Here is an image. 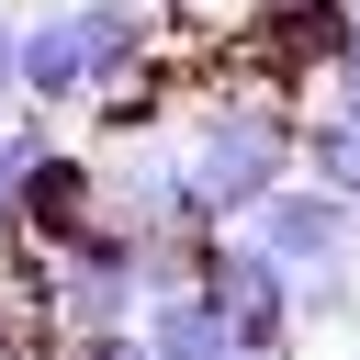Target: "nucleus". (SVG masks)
I'll return each instance as SVG.
<instances>
[{
    "instance_id": "obj_1",
    "label": "nucleus",
    "mask_w": 360,
    "mask_h": 360,
    "mask_svg": "<svg viewBox=\"0 0 360 360\" xmlns=\"http://www.w3.org/2000/svg\"><path fill=\"white\" fill-rule=\"evenodd\" d=\"M180 146H191L202 202H214L225 225H248L281 180H304V101H281V90H225V101H202V124H191Z\"/></svg>"
},
{
    "instance_id": "obj_2",
    "label": "nucleus",
    "mask_w": 360,
    "mask_h": 360,
    "mask_svg": "<svg viewBox=\"0 0 360 360\" xmlns=\"http://www.w3.org/2000/svg\"><path fill=\"white\" fill-rule=\"evenodd\" d=\"M202 292H214L236 360H292V349H304V281H292L259 236H214V248H202Z\"/></svg>"
},
{
    "instance_id": "obj_3",
    "label": "nucleus",
    "mask_w": 360,
    "mask_h": 360,
    "mask_svg": "<svg viewBox=\"0 0 360 360\" xmlns=\"http://www.w3.org/2000/svg\"><path fill=\"white\" fill-rule=\"evenodd\" d=\"M236 236H259L292 281H326V270H360V202H338L326 180H281Z\"/></svg>"
},
{
    "instance_id": "obj_4",
    "label": "nucleus",
    "mask_w": 360,
    "mask_h": 360,
    "mask_svg": "<svg viewBox=\"0 0 360 360\" xmlns=\"http://www.w3.org/2000/svg\"><path fill=\"white\" fill-rule=\"evenodd\" d=\"M22 101H34V112L101 101V56H90V22H79V0H68V11H45V22H22Z\"/></svg>"
},
{
    "instance_id": "obj_5",
    "label": "nucleus",
    "mask_w": 360,
    "mask_h": 360,
    "mask_svg": "<svg viewBox=\"0 0 360 360\" xmlns=\"http://www.w3.org/2000/svg\"><path fill=\"white\" fill-rule=\"evenodd\" d=\"M135 338H146V360H236V338H225V315H214V292H202V281L146 292Z\"/></svg>"
},
{
    "instance_id": "obj_6",
    "label": "nucleus",
    "mask_w": 360,
    "mask_h": 360,
    "mask_svg": "<svg viewBox=\"0 0 360 360\" xmlns=\"http://www.w3.org/2000/svg\"><path fill=\"white\" fill-rule=\"evenodd\" d=\"M304 180H326L338 202H360V135L338 112H304Z\"/></svg>"
},
{
    "instance_id": "obj_7",
    "label": "nucleus",
    "mask_w": 360,
    "mask_h": 360,
    "mask_svg": "<svg viewBox=\"0 0 360 360\" xmlns=\"http://www.w3.org/2000/svg\"><path fill=\"white\" fill-rule=\"evenodd\" d=\"M45 158V124H0V248H22V180Z\"/></svg>"
},
{
    "instance_id": "obj_8",
    "label": "nucleus",
    "mask_w": 360,
    "mask_h": 360,
    "mask_svg": "<svg viewBox=\"0 0 360 360\" xmlns=\"http://www.w3.org/2000/svg\"><path fill=\"white\" fill-rule=\"evenodd\" d=\"M315 326H360V270H326V281H304V338Z\"/></svg>"
},
{
    "instance_id": "obj_9",
    "label": "nucleus",
    "mask_w": 360,
    "mask_h": 360,
    "mask_svg": "<svg viewBox=\"0 0 360 360\" xmlns=\"http://www.w3.org/2000/svg\"><path fill=\"white\" fill-rule=\"evenodd\" d=\"M315 112H338V124H349V135H360V56H349V68H338V79H326V101H315Z\"/></svg>"
},
{
    "instance_id": "obj_10",
    "label": "nucleus",
    "mask_w": 360,
    "mask_h": 360,
    "mask_svg": "<svg viewBox=\"0 0 360 360\" xmlns=\"http://www.w3.org/2000/svg\"><path fill=\"white\" fill-rule=\"evenodd\" d=\"M0 101H22V22L0 11Z\"/></svg>"
},
{
    "instance_id": "obj_11",
    "label": "nucleus",
    "mask_w": 360,
    "mask_h": 360,
    "mask_svg": "<svg viewBox=\"0 0 360 360\" xmlns=\"http://www.w3.org/2000/svg\"><path fill=\"white\" fill-rule=\"evenodd\" d=\"M349 22H360V0H349ZM349 56H360V45H349Z\"/></svg>"
}]
</instances>
